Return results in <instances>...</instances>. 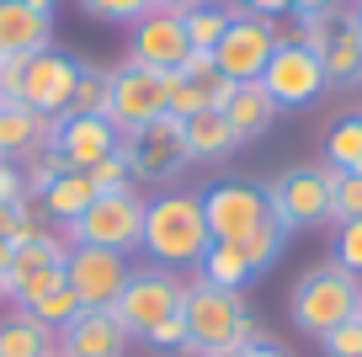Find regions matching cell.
Here are the masks:
<instances>
[{
	"label": "cell",
	"mask_w": 362,
	"mask_h": 357,
	"mask_svg": "<svg viewBox=\"0 0 362 357\" xmlns=\"http://www.w3.org/2000/svg\"><path fill=\"white\" fill-rule=\"evenodd\" d=\"M54 123H59V118H43V112L22 107V101L0 96V160L22 166V160L54 149Z\"/></svg>",
	"instance_id": "obj_18"
},
{
	"label": "cell",
	"mask_w": 362,
	"mask_h": 357,
	"mask_svg": "<svg viewBox=\"0 0 362 357\" xmlns=\"http://www.w3.org/2000/svg\"><path fill=\"white\" fill-rule=\"evenodd\" d=\"M86 176H90V187H96V192H123V187H139L123 155H107V160H96V166H90Z\"/></svg>",
	"instance_id": "obj_36"
},
{
	"label": "cell",
	"mask_w": 362,
	"mask_h": 357,
	"mask_svg": "<svg viewBox=\"0 0 362 357\" xmlns=\"http://www.w3.org/2000/svg\"><path fill=\"white\" fill-rule=\"evenodd\" d=\"M283 240H288V234L283 230H277V224H261V230H250L245 234V240H240V251H245V261H250V272H267L272 267V261H277V256H283Z\"/></svg>",
	"instance_id": "obj_32"
},
{
	"label": "cell",
	"mask_w": 362,
	"mask_h": 357,
	"mask_svg": "<svg viewBox=\"0 0 362 357\" xmlns=\"http://www.w3.org/2000/svg\"><path fill=\"white\" fill-rule=\"evenodd\" d=\"M218 112L229 118V128H235L240 144H256V139L272 134V123H277V112H283V107L267 96V86H261V80H235Z\"/></svg>",
	"instance_id": "obj_19"
},
{
	"label": "cell",
	"mask_w": 362,
	"mask_h": 357,
	"mask_svg": "<svg viewBox=\"0 0 362 357\" xmlns=\"http://www.w3.org/2000/svg\"><path fill=\"white\" fill-rule=\"evenodd\" d=\"M90 198H96V187H90L86 171H64V176L37 198V213H43V224H54V230H69V224L90 208Z\"/></svg>",
	"instance_id": "obj_23"
},
{
	"label": "cell",
	"mask_w": 362,
	"mask_h": 357,
	"mask_svg": "<svg viewBox=\"0 0 362 357\" xmlns=\"http://www.w3.org/2000/svg\"><path fill=\"white\" fill-rule=\"evenodd\" d=\"M0 64H6V59H0Z\"/></svg>",
	"instance_id": "obj_51"
},
{
	"label": "cell",
	"mask_w": 362,
	"mask_h": 357,
	"mask_svg": "<svg viewBox=\"0 0 362 357\" xmlns=\"http://www.w3.org/2000/svg\"><path fill=\"white\" fill-rule=\"evenodd\" d=\"M117 155L128 160L134 181H176L181 166H192L187 160V144H181V123L176 118H149V123L128 128Z\"/></svg>",
	"instance_id": "obj_7"
},
{
	"label": "cell",
	"mask_w": 362,
	"mask_h": 357,
	"mask_svg": "<svg viewBox=\"0 0 362 357\" xmlns=\"http://www.w3.org/2000/svg\"><path fill=\"white\" fill-rule=\"evenodd\" d=\"M330 261L351 278H362V219L336 224V240H330Z\"/></svg>",
	"instance_id": "obj_34"
},
{
	"label": "cell",
	"mask_w": 362,
	"mask_h": 357,
	"mask_svg": "<svg viewBox=\"0 0 362 357\" xmlns=\"http://www.w3.org/2000/svg\"><path fill=\"white\" fill-rule=\"evenodd\" d=\"M341 0H288V11L293 16H315V11H336Z\"/></svg>",
	"instance_id": "obj_43"
},
{
	"label": "cell",
	"mask_w": 362,
	"mask_h": 357,
	"mask_svg": "<svg viewBox=\"0 0 362 357\" xmlns=\"http://www.w3.org/2000/svg\"><path fill=\"white\" fill-rule=\"evenodd\" d=\"M214 357H250V346H235V352H214Z\"/></svg>",
	"instance_id": "obj_49"
},
{
	"label": "cell",
	"mask_w": 362,
	"mask_h": 357,
	"mask_svg": "<svg viewBox=\"0 0 362 357\" xmlns=\"http://www.w3.org/2000/svg\"><path fill=\"white\" fill-rule=\"evenodd\" d=\"M187 54H192V43H187V33H181L176 11H144L134 27H128V64L176 69Z\"/></svg>",
	"instance_id": "obj_16"
},
{
	"label": "cell",
	"mask_w": 362,
	"mask_h": 357,
	"mask_svg": "<svg viewBox=\"0 0 362 357\" xmlns=\"http://www.w3.org/2000/svg\"><path fill=\"white\" fill-rule=\"evenodd\" d=\"M229 22H235V6H218V0L181 11V33H187V43H192V48H208V54H214L218 38L229 33Z\"/></svg>",
	"instance_id": "obj_27"
},
{
	"label": "cell",
	"mask_w": 362,
	"mask_h": 357,
	"mask_svg": "<svg viewBox=\"0 0 362 357\" xmlns=\"http://www.w3.org/2000/svg\"><path fill=\"white\" fill-rule=\"evenodd\" d=\"M107 118L117 128H139L149 118H165V69H144V64H128L112 69V96H107Z\"/></svg>",
	"instance_id": "obj_13"
},
{
	"label": "cell",
	"mask_w": 362,
	"mask_h": 357,
	"mask_svg": "<svg viewBox=\"0 0 362 357\" xmlns=\"http://www.w3.org/2000/svg\"><path fill=\"white\" fill-rule=\"evenodd\" d=\"M0 357H54V331L11 304L0 320Z\"/></svg>",
	"instance_id": "obj_24"
},
{
	"label": "cell",
	"mask_w": 362,
	"mask_h": 357,
	"mask_svg": "<svg viewBox=\"0 0 362 357\" xmlns=\"http://www.w3.org/2000/svg\"><path fill=\"white\" fill-rule=\"evenodd\" d=\"M64 160H59V149H43V155H33V160H22V187H27V198H43L48 187H54L59 176H64Z\"/></svg>",
	"instance_id": "obj_33"
},
{
	"label": "cell",
	"mask_w": 362,
	"mask_h": 357,
	"mask_svg": "<svg viewBox=\"0 0 362 357\" xmlns=\"http://www.w3.org/2000/svg\"><path fill=\"white\" fill-rule=\"evenodd\" d=\"M64 256H69V240H64V230H54V224H43V234L27 240V246H11V267H6V304H16L37 278L64 272Z\"/></svg>",
	"instance_id": "obj_17"
},
{
	"label": "cell",
	"mask_w": 362,
	"mask_h": 357,
	"mask_svg": "<svg viewBox=\"0 0 362 357\" xmlns=\"http://www.w3.org/2000/svg\"><path fill=\"white\" fill-rule=\"evenodd\" d=\"M181 320H187V352L192 357H214V352H235V346L267 341L261 320L245 310V293L214 288V283H203V278H187Z\"/></svg>",
	"instance_id": "obj_2"
},
{
	"label": "cell",
	"mask_w": 362,
	"mask_h": 357,
	"mask_svg": "<svg viewBox=\"0 0 362 357\" xmlns=\"http://www.w3.org/2000/svg\"><path fill=\"white\" fill-rule=\"evenodd\" d=\"M181 144H187V160L192 166H203V160H224L240 149L235 128H229V118L218 107L208 112H192V118H181Z\"/></svg>",
	"instance_id": "obj_21"
},
{
	"label": "cell",
	"mask_w": 362,
	"mask_h": 357,
	"mask_svg": "<svg viewBox=\"0 0 362 357\" xmlns=\"http://www.w3.org/2000/svg\"><path fill=\"white\" fill-rule=\"evenodd\" d=\"M6 267H11V240H0V278H6Z\"/></svg>",
	"instance_id": "obj_48"
},
{
	"label": "cell",
	"mask_w": 362,
	"mask_h": 357,
	"mask_svg": "<svg viewBox=\"0 0 362 357\" xmlns=\"http://www.w3.org/2000/svg\"><path fill=\"white\" fill-rule=\"evenodd\" d=\"M117 144H123V128H117L112 118L64 112V118L54 123V149H59V160H64L69 171H90L96 160L117 155Z\"/></svg>",
	"instance_id": "obj_15"
},
{
	"label": "cell",
	"mask_w": 362,
	"mask_h": 357,
	"mask_svg": "<svg viewBox=\"0 0 362 357\" xmlns=\"http://www.w3.org/2000/svg\"><path fill=\"white\" fill-rule=\"evenodd\" d=\"M229 6H235V11H245V16H272V22H277V16H288V0H229Z\"/></svg>",
	"instance_id": "obj_42"
},
{
	"label": "cell",
	"mask_w": 362,
	"mask_h": 357,
	"mask_svg": "<svg viewBox=\"0 0 362 357\" xmlns=\"http://www.w3.org/2000/svg\"><path fill=\"white\" fill-rule=\"evenodd\" d=\"M197 278L203 283H214V288H245L256 272H250V261H245V251L240 246H229V240H214V246L203 251V261H197Z\"/></svg>",
	"instance_id": "obj_25"
},
{
	"label": "cell",
	"mask_w": 362,
	"mask_h": 357,
	"mask_svg": "<svg viewBox=\"0 0 362 357\" xmlns=\"http://www.w3.org/2000/svg\"><path fill=\"white\" fill-rule=\"evenodd\" d=\"M22 6H33V11H43V16H54V11H59V0H22Z\"/></svg>",
	"instance_id": "obj_46"
},
{
	"label": "cell",
	"mask_w": 362,
	"mask_h": 357,
	"mask_svg": "<svg viewBox=\"0 0 362 357\" xmlns=\"http://www.w3.org/2000/svg\"><path fill=\"white\" fill-rule=\"evenodd\" d=\"M33 208H37L33 198H27V203H0V240H11V234L22 230V219H27Z\"/></svg>",
	"instance_id": "obj_41"
},
{
	"label": "cell",
	"mask_w": 362,
	"mask_h": 357,
	"mask_svg": "<svg viewBox=\"0 0 362 357\" xmlns=\"http://www.w3.org/2000/svg\"><path fill=\"white\" fill-rule=\"evenodd\" d=\"M250 357H293V352L277 346V341H256V346H250Z\"/></svg>",
	"instance_id": "obj_45"
},
{
	"label": "cell",
	"mask_w": 362,
	"mask_h": 357,
	"mask_svg": "<svg viewBox=\"0 0 362 357\" xmlns=\"http://www.w3.org/2000/svg\"><path fill=\"white\" fill-rule=\"evenodd\" d=\"M128 272H134V256H123V251L69 246V256H64V283L80 299V310H112L123 283H128Z\"/></svg>",
	"instance_id": "obj_8"
},
{
	"label": "cell",
	"mask_w": 362,
	"mask_h": 357,
	"mask_svg": "<svg viewBox=\"0 0 362 357\" xmlns=\"http://www.w3.org/2000/svg\"><path fill=\"white\" fill-rule=\"evenodd\" d=\"M320 176L330 187V224L362 219V171H336V166L320 160Z\"/></svg>",
	"instance_id": "obj_29"
},
{
	"label": "cell",
	"mask_w": 362,
	"mask_h": 357,
	"mask_svg": "<svg viewBox=\"0 0 362 357\" xmlns=\"http://www.w3.org/2000/svg\"><path fill=\"white\" fill-rule=\"evenodd\" d=\"M0 203H27L22 166H11V160H0Z\"/></svg>",
	"instance_id": "obj_40"
},
{
	"label": "cell",
	"mask_w": 362,
	"mask_h": 357,
	"mask_svg": "<svg viewBox=\"0 0 362 357\" xmlns=\"http://www.w3.org/2000/svg\"><path fill=\"white\" fill-rule=\"evenodd\" d=\"M170 75H181V80H192V86H218V80H224V75H218V59L208 54V48H192V54L181 59L176 69H170Z\"/></svg>",
	"instance_id": "obj_39"
},
{
	"label": "cell",
	"mask_w": 362,
	"mask_h": 357,
	"mask_svg": "<svg viewBox=\"0 0 362 357\" xmlns=\"http://www.w3.org/2000/svg\"><path fill=\"white\" fill-rule=\"evenodd\" d=\"M187 357H192V352H187Z\"/></svg>",
	"instance_id": "obj_52"
},
{
	"label": "cell",
	"mask_w": 362,
	"mask_h": 357,
	"mask_svg": "<svg viewBox=\"0 0 362 357\" xmlns=\"http://www.w3.org/2000/svg\"><path fill=\"white\" fill-rule=\"evenodd\" d=\"M80 16L90 22H112V27H134L144 11H155V0H75Z\"/></svg>",
	"instance_id": "obj_31"
},
{
	"label": "cell",
	"mask_w": 362,
	"mask_h": 357,
	"mask_svg": "<svg viewBox=\"0 0 362 357\" xmlns=\"http://www.w3.org/2000/svg\"><path fill=\"white\" fill-rule=\"evenodd\" d=\"M346 27H351V33H357V43H362V0H357V11L346 16Z\"/></svg>",
	"instance_id": "obj_47"
},
{
	"label": "cell",
	"mask_w": 362,
	"mask_h": 357,
	"mask_svg": "<svg viewBox=\"0 0 362 357\" xmlns=\"http://www.w3.org/2000/svg\"><path fill=\"white\" fill-rule=\"evenodd\" d=\"M16 310H27L37 325H48V331H59V325H69L80 314V299L69 293V283H64V272H48V278H37L33 288L16 299Z\"/></svg>",
	"instance_id": "obj_22"
},
{
	"label": "cell",
	"mask_w": 362,
	"mask_h": 357,
	"mask_svg": "<svg viewBox=\"0 0 362 357\" xmlns=\"http://www.w3.org/2000/svg\"><path fill=\"white\" fill-rule=\"evenodd\" d=\"M181 299H187V278L181 272H165V267H134L123 283V293H117L112 314L128 325V336H144L155 320H165V314L181 310Z\"/></svg>",
	"instance_id": "obj_6"
},
{
	"label": "cell",
	"mask_w": 362,
	"mask_h": 357,
	"mask_svg": "<svg viewBox=\"0 0 362 357\" xmlns=\"http://www.w3.org/2000/svg\"><path fill=\"white\" fill-rule=\"evenodd\" d=\"M261 86H267V96L277 101V107H309V101L325 96V64H320V54H309L304 43L283 38L277 54L267 59V69H261Z\"/></svg>",
	"instance_id": "obj_10"
},
{
	"label": "cell",
	"mask_w": 362,
	"mask_h": 357,
	"mask_svg": "<svg viewBox=\"0 0 362 357\" xmlns=\"http://www.w3.org/2000/svg\"><path fill=\"white\" fill-rule=\"evenodd\" d=\"M43 48H54V16L22 0H0V59H33Z\"/></svg>",
	"instance_id": "obj_20"
},
{
	"label": "cell",
	"mask_w": 362,
	"mask_h": 357,
	"mask_svg": "<svg viewBox=\"0 0 362 357\" xmlns=\"http://www.w3.org/2000/svg\"><path fill=\"white\" fill-rule=\"evenodd\" d=\"M75 80H80V59L59 54V48H43V54L22 59V86H16V101L43 118H64L69 101H75Z\"/></svg>",
	"instance_id": "obj_11"
},
{
	"label": "cell",
	"mask_w": 362,
	"mask_h": 357,
	"mask_svg": "<svg viewBox=\"0 0 362 357\" xmlns=\"http://www.w3.org/2000/svg\"><path fill=\"white\" fill-rule=\"evenodd\" d=\"M139 341H149L155 352H187V320H181V310L165 314V320H155Z\"/></svg>",
	"instance_id": "obj_38"
},
{
	"label": "cell",
	"mask_w": 362,
	"mask_h": 357,
	"mask_svg": "<svg viewBox=\"0 0 362 357\" xmlns=\"http://www.w3.org/2000/svg\"><path fill=\"white\" fill-rule=\"evenodd\" d=\"M107 96H112V69H102V64H80V80H75V101H69V112L107 118Z\"/></svg>",
	"instance_id": "obj_30"
},
{
	"label": "cell",
	"mask_w": 362,
	"mask_h": 357,
	"mask_svg": "<svg viewBox=\"0 0 362 357\" xmlns=\"http://www.w3.org/2000/svg\"><path fill=\"white\" fill-rule=\"evenodd\" d=\"M362 310V278L341 272L336 261H320V267L298 272L293 288H288V320L298 325L304 336H330L341 320Z\"/></svg>",
	"instance_id": "obj_3"
},
{
	"label": "cell",
	"mask_w": 362,
	"mask_h": 357,
	"mask_svg": "<svg viewBox=\"0 0 362 357\" xmlns=\"http://www.w3.org/2000/svg\"><path fill=\"white\" fill-rule=\"evenodd\" d=\"M277 43H283V33H277V22H272V16H245V11H235L229 33L218 38V48H214L218 75H224V80H261V69H267V59L277 54Z\"/></svg>",
	"instance_id": "obj_9"
},
{
	"label": "cell",
	"mask_w": 362,
	"mask_h": 357,
	"mask_svg": "<svg viewBox=\"0 0 362 357\" xmlns=\"http://www.w3.org/2000/svg\"><path fill=\"white\" fill-rule=\"evenodd\" d=\"M214 246L203 219V192H160V198H144V234H139V251L149 256V267L165 272H197L203 251Z\"/></svg>",
	"instance_id": "obj_1"
},
{
	"label": "cell",
	"mask_w": 362,
	"mask_h": 357,
	"mask_svg": "<svg viewBox=\"0 0 362 357\" xmlns=\"http://www.w3.org/2000/svg\"><path fill=\"white\" fill-rule=\"evenodd\" d=\"M139 234H144V192L123 187V192H96L90 208L64 230L69 246H102V251H123L134 256Z\"/></svg>",
	"instance_id": "obj_4"
},
{
	"label": "cell",
	"mask_w": 362,
	"mask_h": 357,
	"mask_svg": "<svg viewBox=\"0 0 362 357\" xmlns=\"http://www.w3.org/2000/svg\"><path fill=\"white\" fill-rule=\"evenodd\" d=\"M325 166L336 171H362V112L336 118L325 134Z\"/></svg>",
	"instance_id": "obj_28"
},
{
	"label": "cell",
	"mask_w": 362,
	"mask_h": 357,
	"mask_svg": "<svg viewBox=\"0 0 362 357\" xmlns=\"http://www.w3.org/2000/svg\"><path fill=\"white\" fill-rule=\"evenodd\" d=\"M267 213L283 234L298 230H325L330 224V187L320 176V166H288L283 176H272L267 187Z\"/></svg>",
	"instance_id": "obj_5"
},
{
	"label": "cell",
	"mask_w": 362,
	"mask_h": 357,
	"mask_svg": "<svg viewBox=\"0 0 362 357\" xmlns=\"http://www.w3.org/2000/svg\"><path fill=\"white\" fill-rule=\"evenodd\" d=\"M203 219H208V234H214V240L240 246L250 230H261V224L272 219L267 192L250 187V181H218V187L203 192Z\"/></svg>",
	"instance_id": "obj_12"
},
{
	"label": "cell",
	"mask_w": 362,
	"mask_h": 357,
	"mask_svg": "<svg viewBox=\"0 0 362 357\" xmlns=\"http://www.w3.org/2000/svg\"><path fill=\"white\" fill-rule=\"evenodd\" d=\"M0 304H6V278H0Z\"/></svg>",
	"instance_id": "obj_50"
},
{
	"label": "cell",
	"mask_w": 362,
	"mask_h": 357,
	"mask_svg": "<svg viewBox=\"0 0 362 357\" xmlns=\"http://www.w3.org/2000/svg\"><path fill=\"white\" fill-rule=\"evenodd\" d=\"M320 346H325V357H362V310L341 320L330 336H320Z\"/></svg>",
	"instance_id": "obj_37"
},
{
	"label": "cell",
	"mask_w": 362,
	"mask_h": 357,
	"mask_svg": "<svg viewBox=\"0 0 362 357\" xmlns=\"http://www.w3.org/2000/svg\"><path fill=\"white\" fill-rule=\"evenodd\" d=\"M293 33H283V38H293V43H304L309 54H325V43H330V33H336V11H315V16H293Z\"/></svg>",
	"instance_id": "obj_35"
},
{
	"label": "cell",
	"mask_w": 362,
	"mask_h": 357,
	"mask_svg": "<svg viewBox=\"0 0 362 357\" xmlns=\"http://www.w3.org/2000/svg\"><path fill=\"white\" fill-rule=\"evenodd\" d=\"M320 64H325V86H362V43H357V33H351L346 22L330 33Z\"/></svg>",
	"instance_id": "obj_26"
},
{
	"label": "cell",
	"mask_w": 362,
	"mask_h": 357,
	"mask_svg": "<svg viewBox=\"0 0 362 357\" xmlns=\"http://www.w3.org/2000/svg\"><path fill=\"white\" fill-rule=\"evenodd\" d=\"M134 336L112 310H80L54 331V357H128Z\"/></svg>",
	"instance_id": "obj_14"
},
{
	"label": "cell",
	"mask_w": 362,
	"mask_h": 357,
	"mask_svg": "<svg viewBox=\"0 0 362 357\" xmlns=\"http://www.w3.org/2000/svg\"><path fill=\"white\" fill-rule=\"evenodd\" d=\"M192 6H208V0H155V11H192Z\"/></svg>",
	"instance_id": "obj_44"
}]
</instances>
